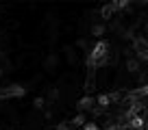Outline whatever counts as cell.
<instances>
[{
	"label": "cell",
	"instance_id": "2",
	"mask_svg": "<svg viewBox=\"0 0 148 130\" xmlns=\"http://www.w3.org/2000/svg\"><path fill=\"white\" fill-rule=\"evenodd\" d=\"M109 104H111V98L109 95H100V98H98V106H100V108H107Z\"/></svg>",
	"mask_w": 148,
	"mask_h": 130
},
{
	"label": "cell",
	"instance_id": "1",
	"mask_svg": "<svg viewBox=\"0 0 148 130\" xmlns=\"http://www.w3.org/2000/svg\"><path fill=\"white\" fill-rule=\"evenodd\" d=\"M92 104H94V100H92V98H83V100L79 102V108H81V111H87V108H94Z\"/></svg>",
	"mask_w": 148,
	"mask_h": 130
},
{
	"label": "cell",
	"instance_id": "6",
	"mask_svg": "<svg viewBox=\"0 0 148 130\" xmlns=\"http://www.w3.org/2000/svg\"><path fill=\"white\" fill-rule=\"evenodd\" d=\"M35 108H44V98H37L35 100Z\"/></svg>",
	"mask_w": 148,
	"mask_h": 130
},
{
	"label": "cell",
	"instance_id": "4",
	"mask_svg": "<svg viewBox=\"0 0 148 130\" xmlns=\"http://www.w3.org/2000/svg\"><path fill=\"white\" fill-rule=\"evenodd\" d=\"M92 32H94V37H100L102 32H105V26H100V24H98V26L92 28Z\"/></svg>",
	"mask_w": 148,
	"mask_h": 130
},
{
	"label": "cell",
	"instance_id": "7",
	"mask_svg": "<svg viewBox=\"0 0 148 130\" xmlns=\"http://www.w3.org/2000/svg\"><path fill=\"white\" fill-rule=\"evenodd\" d=\"M146 93H148V85H146Z\"/></svg>",
	"mask_w": 148,
	"mask_h": 130
},
{
	"label": "cell",
	"instance_id": "3",
	"mask_svg": "<svg viewBox=\"0 0 148 130\" xmlns=\"http://www.w3.org/2000/svg\"><path fill=\"white\" fill-rule=\"evenodd\" d=\"M126 70H129V72H137V70H139V61L131 59L129 63H126Z\"/></svg>",
	"mask_w": 148,
	"mask_h": 130
},
{
	"label": "cell",
	"instance_id": "5",
	"mask_svg": "<svg viewBox=\"0 0 148 130\" xmlns=\"http://www.w3.org/2000/svg\"><path fill=\"white\" fill-rule=\"evenodd\" d=\"M72 124H74V126H83V124H85V115H76V117L72 119Z\"/></svg>",
	"mask_w": 148,
	"mask_h": 130
}]
</instances>
